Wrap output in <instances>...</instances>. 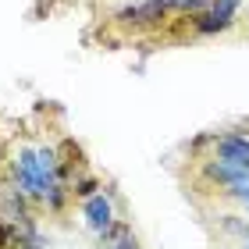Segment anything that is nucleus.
Returning <instances> with one entry per match:
<instances>
[{
  "instance_id": "obj_3",
  "label": "nucleus",
  "mask_w": 249,
  "mask_h": 249,
  "mask_svg": "<svg viewBox=\"0 0 249 249\" xmlns=\"http://www.w3.org/2000/svg\"><path fill=\"white\" fill-rule=\"evenodd\" d=\"M203 175H207V182H213V185H239V182H249V167H242V164H224V160H207V167H203Z\"/></svg>"
},
{
  "instance_id": "obj_7",
  "label": "nucleus",
  "mask_w": 249,
  "mask_h": 249,
  "mask_svg": "<svg viewBox=\"0 0 249 249\" xmlns=\"http://www.w3.org/2000/svg\"><path fill=\"white\" fill-rule=\"evenodd\" d=\"M110 249H139V242H135V239H132V235H128V231H124V235H121V239H118L114 246H110Z\"/></svg>"
},
{
  "instance_id": "obj_6",
  "label": "nucleus",
  "mask_w": 249,
  "mask_h": 249,
  "mask_svg": "<svg viewBox=\"0 0 249 249\" xmlns=\"http://www.w3.org/2000/svg\"><path fill=\"white\" fill-rule=\"evenodd\" d=\"M96 189H100L96 178H82V182H75V189H71V192H75V196H86V199H89Z\"/></svg>"
},
{
  "instance_id": "obj_2",
  "label": "nucleus",
  "mask_w": 249,
  "mask_h": 249,
  "mask_svg": "<svg viewBox=\"0 0 249 249\" xmlns=\"http://www.w3.org/2000/svg\"><path fill=\"white\" fill-rule=\"evenodd\" d=\"M213 157L224 160V164H242V167H249V139H246V135H235V132L213 135Z\"/></svg>"
},
{
  "instance_id": "obj_1",
  "label": "nucleus",
  "mask_w": 249,
  "mask_h": 249,
  "mask_svg": "<svg viewBox=\"0 0 249 249\" xmlns=\"http://www.w3.org/2000/svg\"><path fill=\"white\" fill-rule=\"evenodd\" d=\"M239 4H242V0H213L203 15H192V25H196V32H203V36H207V32H224L231 25Z\"/></svg>"
},
{
  "instance_id": "obj_8",
  "label": "nucleus",
  "mask_w": 249,
  "mask_h": 249,
  "mask_svg": "<svg viewBox=\"0 0 249 249\" xmlns=\"http://www.w3.org/2000/svg\"><path fill=\"white\" fill-rule=\"evenodd\" d=\"M242 207H246V213H249V203H242Z\"/></svg>"
},
{
  "instance_id": "obj_4",
  "label": "nucleus",
  "mask_w": 249,
  "mask_h": 249,
  "mask_svg": "<svg viewBox=\"0 0 249 249\" xmlns=\"http://www.w3.org/2000/svg\"><path fill=\"white\" fill-rule=\"evenodd\" d=\"M86 224L93 228L96 235H104L110 224H114V207H110L107 196H100V192H93V196L86 199Z\"/></svg>"
},
{
  "instance_id": "obj_9",
  "label": "nucleus",
  "mask_w": 249,
  "mask_h": 249,
  "mask_svg": "<svg viewBox=\"0 0 249 249\" xmlns=\"http://www.w3.org/2000/svg\"><path fill=\"white\" fill-rule=\"evenodd\" d=\"M246 249H249V246H246Z\"/></svg>"
},
{
  "instance_id": "obj_5",
  "label": "nucleus",
  "mask_w": 249,
  "mask_h": 249,
  "mask_svg": "<svg viewBox=\"0 0 249 249\" xmlns=\"http://www.w3.org/2000/svg\"><path fill=\"white\" fill-rule=\"evenodd\" d=\"M164 15H167L164 4H157V0H146V4H135V7L118 11V21H121V25H153V21H160Z\"/></svg>"
}]
</instances>
